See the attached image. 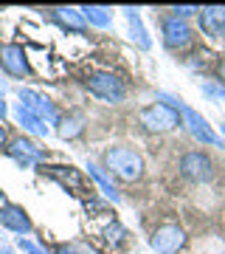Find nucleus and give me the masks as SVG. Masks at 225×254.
Masks as SVG:
<instances>
[{"mask_svg": "<svg viewBox=\"0 0 225 254\" xmlns=\"http://www.w3.org/2000/svg\"><path fill=\"white\" fill-rule=\"evenodd\" d=\"M6 153L14 158V161L20 164V167H43L45 158H48V153H45L43 147L37 144V141H31V138H11L9 147H6Z\"/></svg>", "mask_w": 225, "mask_h": 254, "instance_id": "obj_10", "label": "nucleus"}, {"mask_svg": "<svg viewBox=\"0 0 225 254\" xmlns=\"http://www.w3.org/2000/svg\"><path fill=\"white\" fill-rule=\"evenodd\" d=\"M82 17L88 26H96V28H110L113 26V11L107 6H82Z\"/></svg>", "mask_w": 225, "mask_h": 254, "instance_id": "obj_18", "label": "nucleus"}, {"mask_svg": "<svg viewBox=\"0 0 225 254\" xmlns=\"http://www.w3.org/2000/svg\"><path fill=\"white\" fill-rule=\"evenodd\" d=\"M203 96H208L211 102H225V85L220 82H203Z\"/></svg>", "mask_w": 225, "mask_h": 254, "instance_id": "obj_21", "label": "nucleus"}, {"mask_svg": "<svg viewBox=\"0 0 225 254\" xmlns=\"http://www.w3.org/2000/svg\"><path fill=\"white\" fill-rule=\"evenodd\" d=\"M175 17H180V20H189V17H197L200 14V6H175Z\"/></svg>", "mask_w": 225, "mask_h": 254, "instance_id": "obj_24", "label": "nucleus"}, {"mask_svg": "<svg viewBox=\"0 0 225 254\" xmlns=\"http://www.w3.org/2000/svg\"><path fill=\"white\" fill-rule=\"evenodd\" d=\"M104 167H107L116 178H121V181H127V184L144 178V158H141L138 150H133V147H127V144L107 147V150H104Z\"/></svg>", "mask_w": 225, "mask_h": 254, "instance_id": "obj_1", "label": "nucleus"}, {"mask_svg": "<svg viewBox=\"0 0 225 254\" xmlns=\"http://www.w3.org/2000/svg\"><path fill=\"white\" fill-rule=\"evenodd\" d=\"M200 31L208 37H220L225 31V6H203L197 14Z\"/></svg>", "mask_w": 225, "mask_h": 254, "instance_id": "obj_13", "label": "nucleus"}, {"mask_svg": "<svg viewBox=\"0 0 225 254\" xmlns=\"http://www.w3.org/2000/svg\"><path fill=\"white\" fill-rule=\"evenodd\" d=\"M9 147V133H6V127L0 125V150H6Z\"/></svg>", "mask_w": 225, "mask_h": 254, "instance_id": "obj_26", "label": "nucleus"}, {"mask_svg": "<svg viewBox=\"0 0 225 254\" xmlns=\"http://www.w3.org/2000/svg\"><path fill=\"white\" fill-rule=\"evenodd\" d=\"M0 226L9 229L11 235H28L31 229H34V223H31V218H28V212L20 203H3L0 206Z\"/></svg>", "mask_w": 225, "mask_h": 254, "instance_id": "obj_12", "label": "nucleus"}, {"mask_svg": "<svg viewBox=\"0 0 225 254\" xmlns=\"http://www.w3.org/2000/svg\"><path fill=\"white\" fill-rule=\"evenodd\" d=\"M0 68L14 76V79H26L31 76V65H28V57L23 51V46L17 43H6V46H0Z\"/></svg>", "mask_w": 225, "mask_h": 254, "instance_id": "obj_11", "label": "nucleus"}, {"mask_svg": "<svg viewBox=\"0 0 225 254\" xmlns=\"http://www.w3.org/2000/svg\"><path fill=\"white\" fill-rule=\"evenodd\" d=\"M189 243V235H186V229L178 226V223H163L152 232L149 237V246H152V252L158 254H180Z\"/></svg>", "mask_w": 225, "mask_h": 254, "instance_id": "obj_4", "label": "nucleus"}, {"mask_svg": "<svg viewBox=\"0 0 225 254\" xmlns=\"http://www.w3.org/2000/svg\"><path fill=\"white\" fill-rule=\"evenodd\" d=\"M180 175L186 178V181H194V184H208L214 178V161H211V155L203 153V150H191L180 158L178 164Z\"/></svg>", "mask_w": 225, "mask_h": 254, "instance_id": "obj_5", "label": "nucleus"}, {"mask_svg": "<svg viewBox=\"0 0 225 254\" xmlns=\"http://www.w3.org/2000/svg\"><path fill=\"white\" fill-rule=\"evenodd\" d=\"M0 254H17V252H14V249H9V246L0 243Z\"/></svg>", "mask_w": 225, "mask_h": 254, "instance_id": "obj_28", "label": "nucleus"}, {"mask_svg": "<svg viewBox=\"0 0 225 254\" xmlns=\"http://www.w3.org/2000/svg\"><path fill=\"white\" fill-rule=\"evenodd\" d=\"M85 88H88L96 99L110 102V105H121V102L127 99L124 79H118L113 71H90L88 79H85Z\"/></svg>", "mask_w": 225, "mask_h": 254, "instance_id": "obj_2", "label": "nucleus"}, {"mask_svg": "<svg viewBox=\"0 0 225 254\" xmlns=\"http://www.w3.org/2000/svg\"><path fill=\"white\" fill-rule=\"evenodd\" d=\"M17 249H20L23 254H51L45 246L34 243V240H28V237H20V240H17Z\"/></svg>", "mask_w": 225, "mask_h": 254, "instance_id": "obj_22", "label": "nucleus"}, {"mask_svg": "<svg viewBox=\"0 0 225 254\" xmlns=\"http://www.w3.org/2000/svg\"><path fill=\"white\" fill-rule=\"evenodd\" d=\"M51 17H54V23H59L65 31H73V34H82V31L88 28V23H85V17H82V11L79 9H71V6L51 9Z\"/></svg>", "mask_w": 225, "mask_h": 254, "instance_id": "obj_15", "label": "nucleus"}, {"mask_svg": "<svg viewBox=\"0 0 225 254\" xmlns=\"http://www.w3.org/2000/svg\"><path fill=\"white\" fill-rule=\"evenodd\" d=\"M43 170V175H48L51 181H56L62 190L73 192V195H88V190L85 187V181H82V170H76V167H65V164H43L40 167Z\"/></svg>", "mask_w": 225, "mask_h": 254, "instance_id": "obj_9", "label": "nucleus"}, {"mask_svg": "<svg viewBox=\"0 0 225 254\" xmlns=\"http://www.w3.org/2000/svg\"><path fill=\"white\" fill-rule=\"evenodd\" d=\"M85 170H88V175L93 178V184H96V187L101 190V195H104V198L113 200V203H121V192H118V190H116V184L110 181L107 175H104V170H101L99 164L88 161V167H85Z\"/></svg>", "mask_w": 225, "mask_h": 254, "instance_id": "obj_17", "label": "nucleus"}, {"mask_svg": "<svg viewBox=\"0 0 225 254\" xmlns=\"http://www.w3.org/2000/svg\"><path fill=\"white\" fill-rule=\"evenodd\" d=\"M6 113H9V108H6V102H3V96H0V122L6 119Z\"/></svg>", "mask_w": 225, "mask_h": 254, "instance_id": "obj_27", "label": "nucleus"}, {"mask_svg": "<svg viewBox=\"0 0 225 254\" xmlns=\"http://www.w3.org/2000/svg\"><path fill=\"white\" fill-rule=\"evenodd\" d=\"M14 119H17V125L23 127V130H28L31 136H40V138H45L51 130H48V125H45L43 119L37 116V113H31L28 108H23V105H14Z\"/></svg>", "mask_w": 225, "mask_h": 254, "instance_id": "obj_16", "label": "nucleus"}, {"mask_svg": "<svg viewBox=\"0 0 225 254\" xmlns=\"http://www.w3.org/2000/svg\"><path fill=\"white\" fill-rule=\"evenodd\" d=\"M180 116H183V125H186V130L191 133L194 141H200V144H206V147H225V141L211 130V125L206 122V116H200L197 110L189 108L186 102L180 105Z\"/></svg>", "mask_w": 225, "mask_h": 254, "instance_id": "obj_6", "label": "nucleus"}, {"mask_svg": "<svg viewBox=\"0 0 225 254\" xmlns=\"http://www.w3.org/2000/svg\"><path fill=\"white\" fill-rule=\"evenodd\" d=\"M17 99L23 108H28L31 113H37V116L43 119L45 125H59V110H56V105L48 96H43L40 91H34V88H17Z\"/></svg>", "mask_w": 225, "mask_h": 254, "instance_id": "obj_7", "label": "nucleus"}, {"mask_svg": "<svg viewBox=\"0 0 225 254\" xmlns=\"http://www.w3.org/2000/svg\"><path fill=\"white\" fill-rule=\"evenodd\" d=\"M161 31H163V46L169 48V51H183V48L191 46V40H194V31H191V26L186 23V20L180 17H163L161 20Z\"/></svg>", "mask_w": 225, "mask_h": 254, "instance_id": "obj_8", "label": "nucleus"}, {"mask_svg": "<svg viewBox=\"0 0 225 254\" xmlns=\"http://www.w3.org/2000/svg\"><path fill=\"white\" fill-rule=\"evenodd\" d=\"M124 237H127V229L121 226V223H110V226L104 229V240H107L113 249H121V246H124Z\"/></svg>", "mask_w": 225, "mask_h": 254, "instance_id": "obj_20", "label": "nucleus"}, {"mask_svg": "<svg viewBox=\"0 0 225 254\" xmlns=\"http://www.w3.org/2000/svg\"><path fill=\"white\" fill-rule=\"evenodd\" d=\"M220 130H223V141H225V122H223V125H220Z\"/></svg>", "mask_w": 225, "mask_h": 254, "instance_id": "obj_30", "label": "nucleus"}, {"mask_svg": "<svg viewBox=\"0 0 225 254\" xmlns=\"http://www.w3.org/2000/svg\"><path fill=\"white\" fill-rule=\"evenodd\" d=\"M138 125L144 127L146 133H169V130L183 125V116H180V110L169 108L163 102H152L138 113Z\"/></svg>", "mask_w": 225, "mask_h": 254, "instance_id": "obj_3", "label": "nucleus"}, {"mask_svg": "<svg viewBox=\"0 0 225 254\" xmlns=\"http://www.w3.org/2000/svg\"><path fill=\"white\" fill-rule=\"evenodd\" d=\"M3 93H6V85H3V82H0V96H3Z\"/></svg>", "mask_w": 225, "mask_h": 254, "instance_id": "obj_29", "label": "nucleus"}, {"mask_svg": "<svg viewBox=\"0 0 225 254\" xmlns=\"http://www.w3.org/2000/svg\"><path fill=\"white\" fill-rule=\"evenodd\" d=\"M85 133V116L82 113H71V116H62L59 119V136L62 138H76Z\"/></svg>", "mask_w": 225, "mask_h": 254, "instance_id": "obj_19", "label": "nucleus"}, {"mask_svg": "<svg viewBox=\"0 0 225 254\" xmlns=\"http://www.w3.org/2000/svg\"><path fill=\"white\" fill-rule=\"evenodd\" d=\"M214 76H217V82H220V85H225V57H220V60H217Z\"/></svg>", "mask_w": 225, "mask_h": 254, "instance_id": "obj_25", "label": "nucleus"}, {"mask_svg": "<svg viewBox=\"0 0 225 254\" xmlns=\"http://www.w3.org/2000/svg\"><path fill=\"white\" fill-rule=\"evenodd\" d=\"M54 254H99L93 246H85V243H73V246H59Z\"/></svg>", "mask_w": 225, "mask_h": 254, "instance_id": "obj_23", "label": "nucleus"}, {"mask_svg": "<svg viewBox=\"0 0 225 254\" xmlns=\"http://www.w3.org/2000/svg\"><path fill=\"white\" fill-rule=\"evenodd\" d=\"M124 17H127V31H130V40H133L141 51H149V48H152V37L146 34L141 14H138L135 9H124Z\"/></svg>", "mask_w": 225, "mask_h": 254, "instance_id": "obj_14", "label": "nucleus"}, {"mask_svg": "<svg viewBox=\"0 0 225 254\" xmlns=\"http://www.w3.org/2000/svg\"><path fill=\"white\" fill-rule=\"evenodd\" d=\"M3 203H6V200H3V192H0V206H3Z\"/></svg>", "mask_w": 225, "mask_h": 254, "instance_id": "obj_31", "label": "nucleus"}]
</instances>
